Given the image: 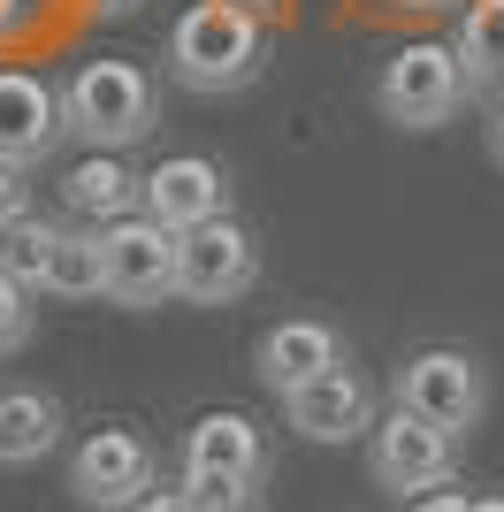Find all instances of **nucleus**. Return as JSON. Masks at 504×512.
<instances>
[{
	"label": "nucleus",
	"mask_w": 504,
	"mask_h": 512,
	"mask_svg": "<svg viewBox=\"0 0 504 512\" xmlns=\"http://www.w3.org/2000/svg\"><path fill=\"white\" fill-rule=\"evenodd\" d=\"M62 428H69V406L39 383H8L0 390V467H39L62 451Z\"/></svg>",
	"instance_id": "obj_14"
},
{
	"label": "nucleus",
	"mask_w": 504,
	"mask_h": 512,
	"mask_svg": "<svg viewBox=\"0 0 504 512\" xmlns=\"http://www.w3.org/2000/svg\"><path fill=\"white\" fill-rule=\"evenodd\" d=\"M367 474L375 490L390 497H428L459 482V436L436 421H420L413 406H390L375 428H367Z\"/></svg>",
	"instance_id": "obj_4"
},
{
	"label": "nucleus",
	"mask_w": 504,
	"mask_h": 512,
	"mask_svg": "<svg viewBox=\"0 0 504 512\" xmlns=\"http://www.w3.org/2000/svg\"><path fill=\"white\" fill-rule=\"evenodd\" d=\"M146 490H161V451H153V436H138V428L107 421L69 451V497H77V505L130 512Z\"/></svg>",
	"instance_id": "obj_5"
},
{
	"label": "nucleus",
	"mask_w": 504,
	"mask_h": 512,
	"mask_svg": "<svg viewBox=\"0 0 504 512\" xmlns=\"http://www.w3.org/2000/svg\"><path fill=\"white\" fill-rule=\"evenodd\" d=\"M375 107H382V123H398V130L459 123V107H474V92H466V69L451 54V39H405L375 77Z\"/></svg>",
	"instance_id": "obj_3"
},
{
	"label": "nucleus",
	"mask_w": 504,
	"mask_h": 512,
	"mask_svg": "<svg viewBox=\"0 0 504 512\" xmlns=\"http://www.w3.org/2000/svg\"><path fill=\"white\" fill-rule=\"evenodd\" d=\"M375 421H382V413H375V383H367L352 360L283 398V428H298L306 444H359Z\"/></svg>",
	"instance_id": "obj_10"
},
{
	"label": "nucleus",
	"mask_w": 504,
	"mask_h": 512,
	"mask_svg": "<svg viewBox=\"0 0 504 512\" xmlns=\"http://www.w3.org/2000/svg\"><path fill=\"white\" fill-rule=\"evenodd\" d=\"M161 69L184 92H207V100L245 92L268 69V23L245 0H191L184 16H176V31H168V46H161Z\"/></svg>",
	"instance_id": "obj_1"
},
{
	"label": "nucleus",
	"mask_w": 504,
	"mask_h": 512,
	"mask_svg": "<svg viewBox=\"0 0 504 512\" xmlns=\"http://www.w3.org/2000/svg\"><path fill=\"white\" fill-rule=\"evenodd\" d=\"M489 161L504 169V100H497V115H489Z\"/></svg>",
	"instance_id": "obj_26"
},
{
	"label": "nucleus",
	"mask_w": 504,
	"mask_h": 512,
	"mask_svg": "<svg viewBox=\"0 0 504 512\" xmlns=\"http://www.w3.org/2000/svg\"><path fill=\"white\" fill-rule=\"evenodd\" d=\"M405 512H474V497H459V490H428V497H413Z\"/></svg>",
	"instance_id": "obj_22"
},
{
	"label": "nucleus",
	"mask_w": 504,
	"mask_h": 512,
	"mask_svg": "<svg viewBox=\"0 0 504 512\" xmlns=\"http://www.w3.org/2000/svg\"><path fill=\"white\" fill-rule=\"evenodd\" d=\"M398 406H413L420 421L466 436L489 413V367L474 352H459V344H420L413 360L398 367Z\"/></svg>",
	"instance_id": "obj_7"
},
{
	"label": "nucleus",
	"mask_w": 504,
	"mask_h": 512,
	"mask_svg": "<svg viewBox=\"0 0 504 512\" xmlns=\"http://www.w3.org/2000/svg\"><path fill=\"white\" fill-rule=\"evenodd\" d=\"M84 8H92V16H138L146 0H84Z\"/></svg>",
	"instance_id": "obj_25"
},
{
	"label": "nucleus",
	"mask_w": 504,
	"mask_h": 512,
	"mask_svg": "<svg viewBox=\"0 0 504 512\" xmlns=\"http://www.w3.org/2000/svg\"><path fill=\"white\" fill-rule=\"evenodd\" d=\"M31 337H39V291L0 268V360H16Z\"/></svg>",
	"instance_id": "obj_19"
},
{
	"label": "nucleus",
	"mask_w": 504,
	"mask_h": 512,
	"mask_svg": "<svg viewBox=\"0 0 504 512\" xmlns=\"http://www.w3.org/2000/svg\"><path fill=\"white\" fill-rule=\"evenodd\" d=\"M191 512H260V482H230V474H176Z\"/></svg>",
	"instance_id": "obj_20"
},
{
	"label": "nucleus",
	"mask_w": 504,
	"mask_h": 512,
	"mask_svg": "<svg viewBox=\"0 0 504 512\" xmlns=\"http://www.w3.org/2000/svg\"><path fill=\"white\" fill-rule=\"evenodd\" d=\"M62 199L77 222H123V214H146V176L130 169L123 153H84L77 169L62 176Z\"/></svg>",
	"instance_id": "obj_15"
},
{
	"label": "nucleus",
	"mask_w": 504,
	"mask_h": 512,
	"mask_svg": "<svg viewBox=\"0 0 504 512\" xmlns=\"http://www.w3.org/2000/svg\"><path fill=\"white\" fill-rule=\"evenodd\" d=\"M230 169L214 161V153H168L161 169H146V214L161 222V230H199V222H214V214H230Z\"/></svg>",
	"instance_id": "obj_11"
},
{
	"label": "nucleus",
	"mask_w": 504,
	"mask_h": 512,
	"mask_svg": "<svg viewBox=\"0 0 504 512\" xmlns=\"http://www.w3.org/2000/svg\"><path fill=\"white\" fill-rule=\"evenodd\" d=\"M46 253H54V222H39V214H23V222L0 230V268L23 276L31 291H39V276H46Z\"/></svg>",
	"instance_id": "obj_18"
},
{
	"label": "nucleus",
	"mask_w": 504,
	"mask_h": 512,
	"mask_svg": "<svg viewBox=\"0 0 504 512\" xmlns=\"http://www.w3.org/2000/svg\"><path fill=\"white\" fill-rule=\"evenodd\" d=\"M268 428L237 406H214L184 428V451H176V474H230V482H268Z\"/></svg>",
	"instance_id": "obj_13"
},
{
	"label": "nucleus",
	"mask_w": 504,
	"mask_h": 512,
	"mask_svg": "<svg viewBox=\"0 0 504 512\" xmlns=\"http://www.w3.org/2000/svg\"><path fill=\"white\" fill-rule=\"evenodd\" d=\"M69 138L62 92L39 69H0V169H39Z\"/></svg>",
	"instance_id": "obj_9"
},
{
	"label": "nucleus",
	"mask_w": 504,
	"mask_h": 512,
	"mask_svg": "<svg viewBox=\"0 0 504 512\" xmlns=\"http://www.w3.org/2000/svg\"><path fill=\"white\" fill-rule=\"evenodd\" d=\"M100 253H107V299L146 314V306L176 299V230H161L153 214H123L100 230Z\"/></svg>",
	"instance_id": "obj_8"
},
{
	"label": "nucleus",
	"mask_w": 504,
	"mask_h": 512,
	"mask_svg": "<svg viewBox=\"0 0 504 512\" xmlns=\"http://www.w3.org/2000/svg\"><path fill=\"white\" fill-rule=\"evenodd\" d=\"M474 512H504V497H474Z\"/></svg>",
	"instance_id": "obj_27"
},
{
	"label": "nucleus",
	"mask_w": 504,
	"mask_h": 512,
	"mask_svg": "<svg viewBox=\"0 0 504 512\" xmlns=\"http://www.w3.org/2000/svg\"><path fill=\"white\" fill-rule=\"evenodd\" d=\"M451 54L466 69V92L474 100H497L504 92V0H466L459 31H451Z\"/></svg>",
	"instance_id": "obj_16"
},
{
	"label": "nucleus",
	"mask_w": 504,
	"mask_h": 512,
	"mask_svg": "<svg viewBox=\"0 0 504 512\" xmlns=\"http://www.w3.org/2000/svg\"><path fill=\"white\" fill-rule=\"evenodd\" d=\"M107 299V253H100V230H77V222H54V253H46V276H39V299Z\"/></svg>",
	"instance_id": "obj_17"
},
{
	"label": "nucleus",
	"mask_w": 504,
	"mask_h": 512,
	"mask_svg": "<svg viewBox=\"0 0 504 512\" xmlns=\"http://www.w3.org/2000/svg\"><path fill=\"white\" fill-rule=\"evenodd\" d=\"M260 283V237L237 214H214L176 237V299L184 306H237Z\"/></svg>",
	"instance_id": "obj_6"
},
{
	"label": "nucleus",
	"mask_w": 504,
	"mask_h": 512,
	"mask_svg": "<svg viewBox=\"0 0 504 512\" xmlns=\"http://www.w3.org/2000/svg\"><path fill=\"white\" fill-rule=\"evenodd\" d=\"M62 115L69 138H84L92 153H130L138 138L161 130V77L146 62H123V54H92L69 69Z\"/></svg>",
	"instance_id": "obj_2"
},
{
	"label": "nucleus",
	"mask_w": 504,
	"mask_h": 512,
	"mask_svg": "<svg viewBox=\"0 0 504 512\" xmlns=\"http://www.w3.org/2000/svg\"><path fill=\"white\" fill-rule=\"evenodd\" d=\"M130 512H191V505H184V490H146Z\"/></svg>",
	"instance_id": "obj_24"
},
{
	"label": "nucleus",
	"mask_w": 504,
	"mask_h": 512,
	"mask_svg": "<svg viewBox=\"0 0 504 512\" xmlns=\"http://www.w3.org/2000/svg\"><path fill=\"white\" fill-rule=\"evenodd\" d=\"M382 8H398V16H451L466 0H382Z\"/></svg>",
	"instance_id": "obj_23"
},
{
	"label": "nucleus",
	"mask_w": 504,
	"mask_h": 512,
	"mask_svg": "<svg viewBox=\"0 0 504 512\" xmlns=\"http://www.w3.org/2000/svg\"><path fill=\"white\" fill-rule=\"evenodd\" d=\"M31 214V169H0V230Z\"/></svg>",
	"instance_id": "obj_21"
},
{
	"label": "nucleus",
	"mask_w": 504,
	"mask_h": 512,
	"mask_svg": "<svg viewBox=\"0 0 504 512\" xmlns=\"http://www.w3.org/2000/svg\"><path fill=\"white\" fill-rule=\"evenodd\" d=\"M352 360V344H344V329L336 321H314V314H298V321H275L268 337L252 344V375L275 390V398H291V390L321 383L329 367Z\"/></svg>",
	"instance_id": "obj_12"
}]
</instances>
